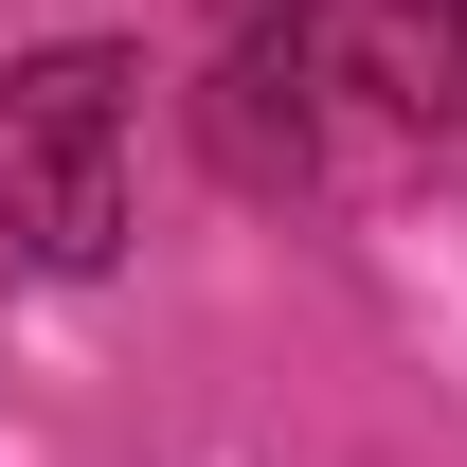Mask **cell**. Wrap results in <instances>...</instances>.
Returning <instances> with one entry per match:
<instances>
[{"mask_svg": "<svg viewBox=\"0 0 467 467\" xmlns=\"http://www.w3.org/2000/svg\"><path fill=\"white\" fill-rule=\"evenodd\" d=\"M0 234L36 270H109L126 252V55L55 36L0 72Z\"/></svg>", "mask_w": 467, "mask_h": 467, "instance_id": "6da1fadb", "label": "cell"}, {"mask_svg": "<svg viewBox=\"0 0 467 467\" xmlns=\"http://www.w3.org/2000/svg\"><path fill=\"white\" fill-rule=\"evenodd\" d=\"M306 55H324V18L306 0H234L216 72H198V126H216V162L270 198V180H306Z\"/></svg>", "mask_w": 467, "mask_h": 467, "instance_id": "7a4b0ae2", "label": "cell"}, {"mask_svg": "<svg viewBox=\"0 0 467 467\" xmlns=\"http://www.w3.org/2000/svg\"><path fill=\"white\" fill-rule=\"evenodd\" d=\"M324 55H342L396 126H450V109H467V0H342Z\"/></svg>", "mask_w": 467, "mask_h": 467, "instance_id": "3957f363", "label": "cell"}]
</instances>
